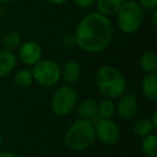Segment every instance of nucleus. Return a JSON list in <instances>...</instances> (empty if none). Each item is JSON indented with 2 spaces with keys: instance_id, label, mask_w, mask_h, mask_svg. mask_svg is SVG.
I'll use <instances>...</instances> for the list:
<instances>
[{
  "instance_id": "nucleus-1",
  "label": "nucleus",
  "mask_w": 157,
  "mask_h": 157,
  "mask_svg": "<svg viewBox=\"0 0 157 157\" xmlns=\"http://www.w3.org/2000/svg\"><path fill=\"white\" fill-rule=\"evenodd\" d=\"M76 45L88 53H98L110 44L113 37V26L108 16L90 13L78 23L75 31Z\"/></svg>"
},
{
  "instance_id": "nucleus-2",
  "label": "nucleus",
  "mask_w": 157,
  "mask_h": 157,
  "mask_svg": "<svg viewBox=\"0 0 157 157\" xmlns=\"http://www.w3.org/2000/svg\"><path fill=\"white\" fill-rule=\"evenodd\" d=\"M96 83L100 93L108 99H115L123 96L127 83L123 74L112 66H105L98 70Z\"/></svg>"
},
{
  "instance_id": "nucleus-3",
  "label": "nucleus",
  "mask_w": 157,
  "mask_h": 157,
  "mask_svg": "<svg viewBox=\"0 0 157 157\" xmlns=\"http://www.w3.org/2000/svg\"><path fill=\"white\" fill-rule=\"evenodd\" d=\"M95 127L90 120H78L65 135V144L72 151H84L95 141Z\"/></svg>"
},
{
  "instance_id": "nucleus-4",
  "label": "nucleus",
  "mask_w": 157,
  "mask_h": 157,
  "mask_svg": "<svg viewBox=\"0 0 157 157\" xmlns=\"http://www.w3.org/2000/svg\"><path fill=\"white\" fill-rule=\"evenodd\" d=\"M116 14L118 27L125 33L139 30L144 18V10L137 1H124Z\"/></svg>"
},
{
  "instance_id": "nucleus-5",
  "label": "nucleus",
  "mask_w": 157,
  "mask_h": 157,
  "mask_svg": "<svg viewBox=\"0 0 157 157\" xmlns=\"http://www.w3.org/2000/svg\"><path fill=\"white\" fill-rule=\"evenodd\" d=\"M33 76L42 86L51 87L58 83L61 76L60 67L53 60H43L36 63Z\"/></svg>"
},
{
  "instance_id": "nucleus-6",
  "label": "nucleus",
  "mask_w": 157,
  "mask_h": 157,
  "mask_svg": "<svg viewBox=\"0 0 157 157\" xmlns=\"http://www.w3.org/2000/svg\"><path fill=\"white\" fill-rule=\"evenodd\" d=\"M78 102L76 92L71 87H60L54 94L52 100V110L56 115L66 116L71 113Z\"/></svg>"
},
{
  "instance_id": "nucleus-7",
  "label": "nucleus",
  "mask_w": 157,
  "mask_h": 157,
  "mask_svg": "<svg viewBox=\"0 0 157 157\" xmlns=\"http://www.w3.org/2000/svg\"><path fill=\"white\" fill-rule=\"evenodd\" d=\"M95 127V136L99 141L107 145H113L120 139V129L114 122L107 118H101Z\"/></svg>"
},
{
  "instance_id": "nucleus-8",
  "label": "nucleus",
  "mask_w": 157,
  "mask_h": 157,
  "mask_svg": "<svg viewBox=\"0 0 157 157\" xmlns=\"http://www.w3.org/2000/svg\"><path fill=\"white\" fill-rule=\"evenodd\" d=\"M42 56V50L37 42L28 41L21 46L20 57L26 65H36L40 61Z\"/></svg>"
},
{
  "instance_id": "nucleus-9",
  "label": "nucleus",
  "mask_w": 157,
  "mask_h": 157,
  "mask_svg": "<svg viewBox=\"0 0 157 157\" xmlns=\"http://www.w3.org/2000/svg\"><path fill=\"white\" fill-rule=\"evenodd\" d=\"M138 101L136 97L131 94L121 96V99L117 105V112L118 115L123 118H131L137 112Z\"/></svg>"
},
{
  "instance_id": "nucleus-10",
  "label": "nucleus",
  "mask_w": 157,
  "mask_h": 157,
  "mask_svg": "<svg viewBox=\"0 0 157 157\" xmlns=\"http://www.w3.org/2000/svg\"><path fill=\"white\" fill-rule=\"evenodd\" d=\"M142 90L144 96L152 101H157V75L152 72L148 73L142 82Z\"/></svg>"
},
{
  "instance_id": "nucleus-11",
  "label": "nucleus",
  "mask_w": 157,
  "mask_h": 157,
  "mask_svg": "<svg viewBox=\"0 0 157 157\" xmlns=\"http://www.w3.org/2000/svg\"><path fill=\"white\" fill-rule=\"evenodd\" d=\"M81 75V66L78 61L69 60L65 66L63 70V80L67 84H74Z\"/></svg>"
},
{
  "instance_id": "nucleus-12",
  "label": "nucleus",
  "mask_w": 157,
  "mask_h": 157,
  "mask_svg": "<svg viewBox=\"0 0 157 157\" xmlns=\"http://www.w3.org/2000/svg\"><path fill=\"white\" fill-rule=\"evenodd\" d=\"M16 65V56L12 51L0 52V78L6 76L13 70Z\"/></svg>"
},
{
  "instance_id": "nucleus-13",
  "label": "nucleus",
  "mask_w": 157,
  "mask_h": 157,
  "mask_svg": "<svg viewBox=\"0 0 157 157\" xmlns=\"http://www.w3.org/2000/svg\"><path fill=\"white\" fill-rule=\"evenodd\" d=\"M124 1L125 0H97L98 13L105 16L114 15L117 13Z\"/></svg>"
},
{
  "instance_id": "nucleus-14",
  "label": "nucleus",
  "mask_w": 157,
  "mask_h": 157,
  "mask_svg": "<svg viewBox=\"0 0 157 157\" xmlns=\"http://www.w3.org/2000/svg\"><path fill=\"white\" fill-rule=\"evenodd\" d=\"M78 114L84 120H92L98 114V103L94 99H86L82 101L78 107Z\"/></svg>"
},
{
  "instance_id": "nucleus-15",
  "label": "nucleus",
  "mask_w": 157,
  "mask_h": 157,
  "mask_svg": "<svg viewBox=\"0 0 157 157\" xmlns=\"http://www.w3.org/2000/svg\"><path fill=\"white\" fill-rule=\"evenodd\" d=\"M140 66L144 71L152 73L157 69V56L154 52H146L140 58Z\"/></svg>"
},
{
  "instance_id": "nucleus-16",
  "label": "nucleus",
  "mask_w": 157,
  "mask_h": 157,
  "mask_svg": "<svg viewBox=\"0 0 157 157\" xmlns=\"http://www.w3.org/2000/svg\"><path fill=\"white\" fill-rule=\"evenodd\" d=\"M153 130H154V126H153L152 122L146 118H141V120L137 121L133 125V132L139 137H146V136L151 135Z\"/></svg>"
},
{
  "instance_id": "nucleus-17",
  "label": "nucleus",
  "mask_w": 157,
  "mask_h": 157,
  "mask_svg": "<svg viewBox=\"0 0 157 157\" xmlns=\"http://www.w3.org/2000/svg\"><path fill=\"white\" fill-rule=\"evenodd\" d=\"M142 150L148 157H157V137L155 135L146 136L142 141Z\"/></svg>"
},
{
  "instance_id": "nucleus-18",
  "label": "nucleus",
  "mask_w": 157,
  "mask_h": 157,
  "mask_svg": "<svg viewBox=\"0 0 157 157\" xmlns=\"http://www.w3.org/2000/svg\"><path fill=\"white\" fill-rule=\"evenodd\" d=\"M33 76L29 70H20L14 76V82L18 87H27L33 83Z\"/></svg>"
},
{
  "instance_id": "nucleus-19",
  "label": "nucleus",
  "mask_w": 157,
  "mask_h": 157,
  "mask_svg": "<svg viewBox=\"0 0 157 157\" xmlns=\"http://www.w3.org/2000/svg\"><path fill=\"white\" fill-rule=\"evenodd\" d=\"M114 112H115V107L111 99H105L100 105H98V114L101 118L110 120L113 116Z\"/></svg>"
},
{
  "instance_id": "nucleus-20",
  "label": "nucleus",
  "mask_w": 157,
  "mask_h": 157,
  "mask_svg": "<svg viewBox=\"0 0 157 157\" xmlns=\"http://www.w3.org/2000/svg\"><path fill=\"white\" fill-rule=\"evenodd\" d=\"M21 44V36L16 31H11L5 37V45L8 51H13L20 46Z\"/></svg>"
},
{
  "instance_id": "nucleus-21",
  "label": "nucleus",
  "mask_w": 157,
  "mask_h": 157,
  "mask_svg": "<svg viewBox=\"0 0 157 157\" xmlns=\"http://www.w3.org/2000/svg\"><path fill=\"white\" fill-rule=\"evenodd\" d=\"M139 5L143 10H152V11L156 10L157 0H139Z\"/></svg>"
},
{
  "instance_id": "nucleus-22",
  "label": "nucleus",
  "mask_w": 157,
  "mask_h": 157,
  "mask_svg": "<svg viewBox=\"0 0 157 157\" xmlns=\"http://www.w3.org/2000/svg\"><path fill=\"white\" fill-rule=\"evenodd\" d=\"M73 2L82 9H90L96 3V0H73Z\"/></svg>"
},
{
  "instance_id": "nucleus-23",
  "label": "nucleus",
  "mask_w": 157,
  "mask_h": 157,
  "mask_svg": "<svg viewBox=\"0 0 157 157\" xmlns=\"http://www.w3.org/2000/svg\"><path fill=\"white\" fill-rule=\"evenodd\" d=\"M63 44L67 48H74V46L76 45L75 37H74L73 35H67V36H65V37H63Z\"/></svg>"
},
{
  "instance_id": "nucleus-24",
  "label": "nucleus",
  "mask_w": 157,
  "mask_h": 157,
  "mask_svg": "<svg viewBox=\"0 0 157 157\" xmlns=\"http://www.w3.org/2000/svg\"><path fill=\"white\" fill-rule=\"evenodd\" d=\"M46 2L51 3V5H54V6H60L63 5L68 1V0H45Z\"/></svg>"
},
{
  "instance_id": "nucleus-25",
  "label": "nucleus",
  "mask_w": 157,
  "mask_h": 157,
  "mask_svg": "<svg viewBox=\"0 0 157 157\" xmlns=\"http://www.w3.org/2000/svg\"><path fill=\"white\" fill-rule=\"evenodd\" d=\"M0 157H17L15 154L13 153H9V152H2L0 153Z\"/></svg>"
},
{
  "instance_id": "nucleus-26",
  "label": "nucleus",
  "mask_w": 157,
  "mask_h": 157,
  "mask_svg": "<svg viewBox=\"0 0 157 157\" xmlns=\"http://www.w3.org/2000/svg\"><path fill=\"white\" fill-rule=\"evenodd\" d=\"M156 17H157V11H156V10H154V12H153V15H152V21H153V25H154V26H156V25H157Z\"/></svg>"
},
{
  "instance_id": "nucleus-27",
  "label": "nucleus",
  "mask_w": 157,
  "mask_h": 157,
  "mask_svg": "<svg viewBox=\"0 0 157 157\" xmlns=\"http://www.w3.org/2000/svg\"><path fill=\"white\" fill-rule=\"evenodd\" d=\"M156 117H157V112H155L154 115H153V122H152L153 126H154V129H157V120H156Z\"/></svg>"
},
{
  "instance_id": "nucleus-28",
  "label": "nucleus",
  "mask_w": 157,
  "mask_h": 157,
  "mask_svg": "<svg viewBox=\"0 0 157 157\" xmlns=\"http://www.w3.org/2000/svg\"><path fill=\"white\" fill-rule=\"evenodd\" d=\"M13 0H0V3L1 5H7V3H10V2H12Z\"/></svg>"
},
{
  "instance_id": "nucleus-29",
  "label": "nucleus",
  "mask_w": 157,
  "mask_h": 157,
  "mask_svg": "<svg viewBox=\"0 0 157 157\" xmlns=\"http://www.w3.org/2000/svg\"><path fill=\"white\" fill-rule=\"evenodd\" d=\"M2 14H3V9H2V7L0 6V17L2 16Z\"/></svg>"
},
{
  "instance_id": "nucleus-30",
  "label": "nucleus",
  "mask_w": 157,
  "mask_h": 157,
  "mask_svg": "<svg viewBox=\"0 0 157 157\" xmlns=\"http://www.w3.org/2000/svg\"><path fill=\"white\" fill-rule=\"evenodd\" d=\"M2 146V136L0 135V147Z\"/></svg>"
},
{
  "instance_id": "nucleus-31",
  "label": "nucleus",
  "mask_w": 157,
  "mask_h": 157,
  "mask_svg": "<svg viewBox=\"0 0 157 157\" xmlns=\"http://www.w3.org/2000/svg\"><path fill=\"white\" fill-rule=\"evenodd\" d=\"M126 1H138V0H126Z\"/></svg>"
}]
</instances>
